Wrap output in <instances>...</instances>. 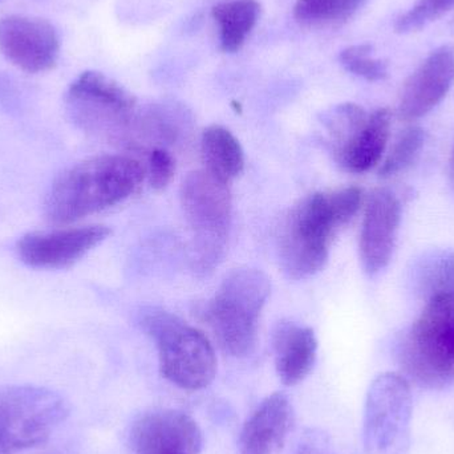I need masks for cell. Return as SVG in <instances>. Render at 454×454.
Instances as JSON below:
<instances>
[{
    "mask_svg": "<svg viewBox=\"0 0 454 454\" xmlns=\"http://www.w3.org/2000/svg\"><path fill=\"white\" fill-rule=\"evenodd\" d=\"M145 168L127 154L90 157L61 172L45 194L50 223L68 225L129 199L143 184Z\"/></svg>",
    "mask_w": 454,
    "mask_h": 454,
    "instance_id": "obj_1",
    "label": "cell"
},
{
    "mask_svg": "<svg viewBox=\"0 0 454 454\" xmlns=\"http://www.w3.org/2000/svg\"><path fill=\"white\" fill-rule=\"evenodd\" d=\"M362 201V189L349 186L311 194L291 210L279 242L280 264L288 278L309 279L325 269L333 239L359 212Z\"/></svg>",
    "mask_w": 454,
    "mask_h": 454,
    "instance_id": "obj_2",
    "label": "cell"
},
{
    "mask_svg": "<svg viewBox=\"0 0 454 454\" xmlns=\"http://www.w3.org/2000/svg\"><path fill=\"white\" fill-rule=\"evenodd\" d=\"M396 359L407 379L423 388L454 386V294L427 301L397 339Z\"/></svg>",
    "mask_w": 454,
    "mask_h": 454,
    "instance_id": "obj_3",
    "label": "cell"
},
{
    "mask_svg": "<svg viewBox=\"0 0 454 454\" xmlns=\"http://www.w3.org/2000/svg\"><path fill=\"white\" fill-rule=\"evenodd\" d=\"M66 106L69 119L87 135L112 145L137 148V101L106 74H80L67 92Z\"/></svg>",
    "mask_w": 454,
    "mask_h": 454,
    "instance_id": "obj_4",
    "label": "cell"
},
{
    "mask_svg": "<svg viewBox=\"0 0 454 454\" xmlns=\"http://www.w3.org/2000/svg\"><path fill=\"white\" fill-rule=\"evenodd\" d=\"M181 207L192 231L191 266L199 277H207L225 255L231 226L229 184L207 170H194L181 185Z\"/></svg>",
    "mask_w": 454,
    "mask_h": 454,
    "instance_id": "obj_5",
    "label": "cell"
},
{
    "mask_svg": "<svg viewBox=\"0 0 454 454\" xmlns=\"http://www.w3.org/2000/svg\"><path fill=\"white\" fill-rule=\"evenodd\" d=\"M270 293L271 283L261 270H235L221 283L204 314L221 348L230 356L245 357L253 351Z\"/></svg>",
    "mask_w": 454,
    "mask_h": 454,
    "instance_id": "obj_6",
    "label": "cell"
},
{
    "mask_svg": "<svg viewBox=\"0 0 454 454\" xmlns=\"http://www.w3.org/2000/svg\"><path fill=\"white\" fill-rule=\"evenodd\" d=\"M159 351L162 376L178 388L200 391L215 380L217 357L207 336L167 311H153L141 320Z\"/></svg>",
    "mask_w": 454,
    "mask_h": 454,
    "instance_id": "obj_7",
    "label": "cell"
},
{
    "mask_svg": "<svg viewBox=\"0 0 454 454\" xmlns=\"http://www.w3.org/2000/svg\"><path fill=\"white\" fill-rule=\"evenodd\" d=\"M68 415V404L58 392L35 386L0 388V454L44 444Z\"/></svg>",
    "mask_w": 454,
    "mask_h": 454,
    "instance_id": "obj_8",
    "label": "cell"
},
{
    "mask_svg": "<svg viewBox=\"0 0 454 454\" xmlns=\"http://www.w3.org/2000/svg\"><path fill=\"white\" fill-rule=\"evenodd\" d=\"M413 399L410 381L381 373L365 397L363 444L367 454H407L411 448Z\"/></svg>",
    "mask_w": 454,
    "mask_h": 454,
    "instance_id": "obj_9",
    "label": "cell"
},
{
    "mask_svg": "<svg viewBox=\"0 0 454 454\" xmlns=\"http://www.w3.org/2000/svg\"><path fill=\"white\" fill-rule=\"evenodd\" d=\"M0 52L16 68L42 74L58 63L60 39L44 19L11 15L0 20Z\"/></svg>",
    "mask_w": 454,
    "mask_h": 454,
    "instance_id": "obj_10",
    "label": "cell"
},
{
    "mask_svg": "<svg viewBox=\"0 0 454 454\" xmlns=\"http://www.w3.org/2000/svg\"><path fill=\"white\" fill-rule=\"evenodd\" d=\"M111 232L104 225L29 232L19 240L16 251L20 261L32 269H67L98 247Z\"/></svg>",
    "mask_w": 454,
    "mask_h": 454,
    "instance_id": "obj_11",
    "label": "cell"
},
{
    "mask_svg": "<svg viewBox=\"0 0 454 454\" xmlns=\"http://www.w3.org/2000/svg\"><path fill=\"white\" fill-rule=\"evenodd\" d=\"M402 207L394 192L387 188L372 191L365 202L359 239V255L365 274L373 277L389 262L399 231Z\"/></svg>",
    "mask_w": 454,
    "mask_h": 454,
    "instance_id": "obj_12",
    "label": "cell"
},
{
    "mask_svg": "<svg viewBox=\"0 0 454 454\" xmlns=\"http://www.w3.org/2000/svg\"><path fill=\"white\" fill-rule=\"evenodd\" d=\"M135 454H200L204 436L186 413L160 410L144 415L132 429Z\"/></svg>",
    "mask_w": 454,
    "mask_h": 454,
    "instance_id": "obj_13",
    "label": "cell"
},
{
    "mask_svg": "<svg viewBox=\"0 0 454 454\" xmlns=\"http://www.w3.org/2000/svg\"><path fill=\"white\" fill-rule=\"evenodd\" d=\"M454 82V47L442 45L408 77L400 95L397 114L404 121H415L436 108Z\"/></svg>",
    "mask_w": 454,
    "mask_h": 454,
    "instance_id": "obj_14",
    "label": "cell"
},
{
    "mask_svg": "<svg viewBox=\"0 0 454 454\" xmlns=\"http://www.w3.org/2000/svg\"><path fill=\"white\" fill-rule=\"evenodd\" d=\"M294 424V410L285 394L270 395L246 420L238 442L239 454H277Z\"/></svg>",
    "mask_w": 454,
    "mask_h": 454,
    "instance_id": "obj_15",
    "label": "cell"
},
{
    "mask_svg": "<svg viewBox=\"0 0 454 454\" xmlns=\"http://www.w3.org/2000/svg\"><path fill=\"white\" fill-rule=\"evenodd\" d=\"M275 368L285 386L303 381L314 368L317 340L314 330L295 322H280L272 333Z\"/></svg>",
    "mask_w": 454,
    "mask_h": 454,
    "instance_id": "obj_16",
    "label": "cell"
},
{
    "mask_svg": "<svg viewBox=\"0 0 454 454\" xmlns=\"http://www.w3.org/2000/svg\"><path fill=\"white\" fill-rule=\"evenodd\" d=\"M391 120V112L387 108H380L368 114L367 121L348 146L336 157V162L344 170L355 175L375 168L386 151Z\"/></svg>",
    "mask_w": 454,
    "mask_h": 454,
    "instance_id": "obj_17",
    "label": "cell"
},
{
    "mask_svg": "<svg viewBox=\"0 0 454 454\" xmlns=\"http://www.w3.org/2000/svg\"><path fill=\"white\" fill-rule=\"evenodd\" d=\"M205 170L230 184L245 169V153L238 138L226 128L212 125L202 133Z\"/></svg>",
    "mask_w": 454,
    "mask_h": 454,
    "instance_id": "obj_18",
    "label": "cell"
},
{
    "mask_svg": "<svg viewBox=\"0 0 454 454\" xmlns=\"http://www.w3.org/2000/svg\"><path fill=\"white\" fill-rule=\"evenodd\" d=\"M413 290L424 301L454 294V251L436 248L421 254L411 270Z\"/></svg>",
    "mask_w": 454,
    "mask_h": 454,
    "instance_id": "obj_19",
    "label": "cell"
},
{
    "mask_svg": "<svg viewBox=\"0 0 454 454\" xmlns=\"http://www.w3.org/2000/svg\"><path fill=\"white\" fill-rule=\"evenodd\" d=\"M261 13V5L255 0H232L213 8V18L220 28L221 48L232 53L245 44L255 27Z\"/></svg>",
    "mask_w": 454,
    "mask_h": 454,
    "instance_id": "obj_20",
    "label": "cell"
},
{
    "mask_svg": "<svg viewBox=\"0 0 454 454\" xmlns=\"http://www.w3.org/2000/svg\"><path fill=\"white\" fill-rule=\"evenodd\" d=\"M367 0H296L294 16L307 27H328L349 20Z\"/></svg>",
    "mask_w": 454,
    "mask_h": 454,
    "instance_id": "obj_21",
    "label": "cell"
},
{
    "mask_svg": "<svg viewBox=\"0 0 454 454\" xmlns=\"http://www.w3.org/2000/svg\"><path fill=\"white\" fill-rule=\"evenodd\" d=\"M368 114L362 106L354 103L340 104L325 114L323 125L327 132V145L335 159L362 129Z\"/></svg>",
    "mask_w": 454,
    "mask_h": 454,
    "instance_id": "obj_22",
    "label": "cell"
},
{
    "mask_svg": "<svg viewBox=\"0 0 454 454\" xmlns=\"http://www.w3.org/2000/svg\"><path fill=\"white\" fill-rule=\"evenodd\" d=\"M424 143L426 132L420 127H410L403 130L395 141L388 156L384 160L379 176L381 178H389L404 172L418 159Z\"/></svg>",
    "mask_w": 454,
    "mask_h": 454,
    "instance_id": "obj_23",
    "label": "cell"
},
{
    "mask_svg": "<svg viewBox=\"0 0 454 454\" xmlns=\"http://www.w3.org/2000/svg\"><path fill=\"white\" fill-rule=\"evenodd\" d=\"M370 44L351 45L340 53L344 68L368 82H383L388 77V64L373 58Z\"/></svg>",
    "mask_w": 454,
    "mask_h": 454,
    "instance_id": "obj_24",
    "label": "cell"
},
{
    "mask_svg": "<svg viewBox=\"0 0 454 454\" xmlns=\"http://www.w3.org/2000/svg\"><path fill=\"white\" fill-rule=\"evenodd\" d=\"M454 0H418L413 7L397 18L395 29L397 34L420 31L450 12Z\"/></svg>",
    "mask_w": 454,
    "mask_h": 454,
    "instance_id": "obj_25",
    "label": "cell"
},
{
    "mask_svg": "<svg viewBox=\"0 0 454 454\" xmlns=\"http://www.w3.org/2000/svg\"><path fill=\"white\" fill-rule=\"evenodd\" d=\"M176 160L167 148L151 149L148 154L149 184L154 191H162L175 177Z\"/></svg>",
    "mask_w": 454,
    "mask_h": 454,
    "instance_id": "obj_26",
    "label": "cell"
},
{
    "mask_svg": "<svg viewBox=\"0 0 454 454\" xmlns=\"http://www.w3.org/2000/svg\"><path fill=\"white\" fill-rule=\"evenodd\" d=\"M293 454H336L330 439L319 432H309L301 437Z\"/></svg>",
    "mask_w": 454,
    "mask_h": 454,
    "instance_id": "obj_27",
    "label": "cell"
},
{
    "mask_svg": "<svg viewBox=\"0 0 454 454\" xmlns=\"http://www.w3.org/2000/svg\"><path fill=\"white\" fill-rule=\"evenodd\" d=\"M450 180H452V186L454 189V148L452 152V159H450Z\"/></svg>",
    "mask_w": 454,
    "mask_h": 454,
    "instance_id": "obj_28",
    "label": "cell"
}]
</instances>
